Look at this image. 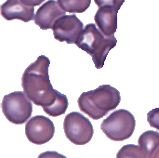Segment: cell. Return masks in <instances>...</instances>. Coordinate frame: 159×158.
Wrapping results in <instances>:
<instances>
[{
  "label": "cell",
  "instance_id": "2e32d148",
  "mask_svg": "<svg viewBox=\"0 0 159 158\" xmlns=\"http://www.w3.org/2000/svg\"><path fill=\"white\" fill-rule=\"evenodd\" d=\"M37 158H67L61 154H59L55 151H47L42 154H40Z\"/></svg>",
  "mask_w": 159,
  "mask_h": 158
},
{
  "label": "cell",
  "instance_id": "30bf717a",
  "mask_svg": "<svg viewBox=\"0 0 159 158\" xmlns=\"http://www.w3.org/2000/svg\"><path fill=\"white\" fill-rule=\"evenodd\" d=\"M34 7L28 6L21 0H7L1 6V15L7 20H20L28 22L34 18Z\"/></svg>",
  "mask_w": 159,
  "mask_h": 158
},
{
  "label": "cell",
  "instance_id": "3957f363",
  "mask_svg": "<svg viewBox=\"0 0 159 158\" xmlns=\"http://www.w3.org/2000/svg\"><path fill=\"white\" fill-rule=\"evenodd\" d=\"M116 43L117 40L115 36H105L97 28V25L89 23L84 28L75 45L91 56L97 69H102L108 53L116 46Z\"/></svg>",
  "mask_w": 159,
  "mask_h": 158
},
{
  "label": "cell",
  "instance_id": "4fadbf2b",
  "mask_svg": "<svg viewBox=\"0 0 159 158\" xmlns=\"http://www.w3.org/2000/svg\"><path fill=\"white\" fill-rule=\"evenodd\" d=\"M59 5L65 12L83 13L90 6L91 0H58Z\"/></svg>",
  "mask_w": 159,
  "mask_h": 158
},
{
  "label": "cell",
  "instance_id": "52a82bcc",
  "mask_svg": "<svg viewBox=\"0 0 159 158\" xmlns=\"http://www.w3.org/2000/svg\"><path fill=\"white\" fill-rule=\"evenodd\" d=\"M55 134L53 122L47 116L36 115L26 123L25 135L28 141L36 145L48 142Z\"/></svg>",
  "mask_w": 159,
  "mask_h": 158
},
{
  "label": "cell",
  "instance_id": "8992f818",
  "mask_svg": "<svg viewBox=\"0 0 159 158\" xmlns=\"http://www.w3.org/2000/svg\"><path fill=\"white\" fill-rule=\"evenodd\" d=\"M63 130L66 138L75 145L89 143L94 134L91 122L78 112L68 114L63 121Z\"/></svg>",
  "mask_w": 159,
  "mask_h": 158
},
{
  "label": "cell",
  "instance_id": "277c9868",
  "mask_svg": "<svg viewBox=\"0 0 159 158\" xmlns=\"http://www.w3.org/2000/svg\"><path fill=\"white\" fill-rule=\"evenodd\" d=\"M135 127L134 115L125 109L115 111L101 124L102 131L114 142H123L129 139L135 130Z\"/></svg>",
  "mask_w": 159,
  "mask_h": 158
},
{
  "label": "cell",
  "instance_id": "ac0fdd59",
  "mask_svg": "<svg viewBox=\"0 0 159 158\" xmlns=\"http://www.w3.org/2000/svg\"><path fill=\"white\" fill-rule=\"evenodd\" d=\"M23 3H25L28 6H32V7H35V6H39L41 5L45 0H21Z\"/></svg>",
  "mask_w": 159,
  "mask_h": 158
},
{
  "label": "cell",
  "instance_id": "ba28073f",
  "mask_svg": "<svg viewBox=\"0 0 159 158\" xmlns=\"http://www.w3.org/2000/svg\"><path fill=\"white\" fill-rule=\"evenodd\" d=\"M83 23L75 15H64L54 24L53 35L60 42L76 44L83 32Z\"/></svg>",
  "mask_w": 159,
  "mask_h": 158
},
{
  "label": "cell",
  "instance_id": "5bb4252c",
  "mask_svg": "<svg viewBox=\"0 0 159 158\" xmlns=\"http://www.w3.org/2000/svg\"><path fill=\"white\" fill-rule=\"evenodd\" d=\"M116 158H147V156L140 146L127 144L118 151Z\"/></svg>",
  "mask_w": 159,
  "mask_h": 158
},
{
  "label": "cell",
  "instance_id": "7a4b0ae2",
  "mask_svg": "<svg viewBox=\"0 0 159 158\" xmlns=\"http://www.w3.org/2000/svg\"><path fill=\"white\" fill-rule=\"evenodd\" d=\"M120 102V92L110 85H102L96 89L83 92L77 100L79 109L94 120H99L116 109Z\"/></svg>",
  "mask_w": 159,
  "mask_h": 158
},
{
  "label": "cell",
  "instance_id": "5b68a950",
  "mask_svg": "<svg viewBox=\"0 0 159 158\" xmlns=\"http://www.w3.org/2000/svg\"><path fill=\"white\" fill-rule=\"evenodd\" d=\"M1 106L6 118L15 125L24 124L33 113L32 102L22 91H14L5 95Z\"/></svg>",
  "mask_w": 159,
  "mask_h": 158
},
{
  "label": "cell",
  "instance_id": "e0dca14e",
  "mask_svg": "<svg viewBox=\"0 0 159 158\" xmlns=\"http://www.w3.org/2000/svg\"><path fill=\"white\" fill-rule=\"evenodd\" d=\"M96 5L99 7H104V6H113L115 7V0H94Z\"/></svg>",
  "mask_w": 159,
  "mask_h": 158
},
{
  "label": "cell",
  "instance_id": "8fae6325",
  "mask_svg": "<svg viewBox=\"0 0 159 158\" xmlns=\"http://www.w3.org/2000/svg\"><path fill=\"white\" fill-rule=\"evenodd\" d=\"M117 12L118 9L113 6H104L99 7L94 20L99 30L108 37L114 36L117 30Z\"/></svg>",
  "mask_w": 159,
  "mask_h": 158
},
{
  "label": "cell",
  "instance_id": "9a60e30c",
  "mask_svg": "<svg viewBox=\"0 0 159 158\" xmlns=\"http://www.w3.org/2000/svg\"><path fill=\"white\" fill-rule=\"evenodd\" d=\"M147 122L151 128L159 130V108L153 109L147 114Z\"/></svg>",
  "mask_w": 159,
  "mask_h": 158
},
{
  "label": "cell",
  "instance_id": "6da1fadb",
  "mask_svg": "<svg viewBox=\"0 0 159 158\" xmlns=\"http://www.w3.org/2000/svg\"><path fill=\"white\" fill-rule=\"evenodd\" d=\"M49 64L50 61L47 56H39L25 69L21 87L34 104L41 106L47 115L57 117L65 114L69 102L64 94L53 88L48 74Z\"/></svg>",
  "mask_w": 159,
  "mask_h": 158
},
{
  "label": "cell",
  "instance_id": "d6986e66",
  "mask_svg": "<svg viewBox=\"0 0 159 158\" xmlns=\"http://www.w3.org/2000/svg\"><path fill=\"white\" fill-rule=\"evenodd\" d=\"M124 2H125V0H115V7L119 10V8L121 7V6L123 5Z\"/></svg>",
  "mask_w": 159,
  "mask_h": 158
},
{
  "label": "cell",
  "instance_id": "9c48e42d",
  "mask_svg": "<svg viewBox=\"0 0 159 158\" xmlns=\"http://www.w3.org/2000/svg\"><path fill=\"white\" fill-rule=\"evenodd\" d=\"M65 15V11L59 5L58 1L48 0L36 11L34 20L42 30L52 29L55 22Z\"/></svg>",
  "mask_w": 159,
  "mask_h": 158
},
{
  "label": "cell",
  "instance_id": "7c38bea8",
  "mask_svg": "<svg viewBox=\"0 0 159 158\" xmlns=\"http://www.w3.org/2000/svg\"><path fill=\"white\" fill-rule=\"evenodd\" d=\"M138 143L145 152L147 158H159V132L153 130L143 132L140 136Z\"/></svg>",
  "mask_w": 159,
  "mask_h": 158
}]
</instances>
